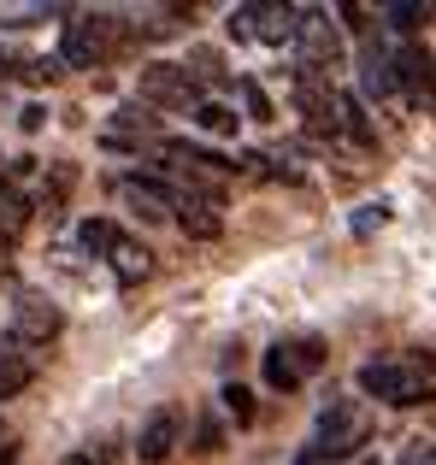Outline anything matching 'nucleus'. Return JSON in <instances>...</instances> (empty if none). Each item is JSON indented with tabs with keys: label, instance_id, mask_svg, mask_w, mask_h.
<instances>
[{
	"label": "nucleus",
	"instance_id": "nucleus-1",
	"mask_svg": "<svg viewBox=\"0 0 436 465\" xmlns=\"http://www.w3.org/2000/svg\"><path fill=\"white\" fill-rule=\"evenodd\" d=\"M354 383H360V395L390 401V407H419V401H431V395H436L431 377L419 371L413 360H366Z\"/></svg>",
	"mask_w": 436,
	"mask_h": 465
},
{
	"label": "nucleus",
	"instance_id": "nucleus-2",
	"mask_svg": "<svg viewBox=\"0 0 436 465\" xmlns=\"http://www.w3.org/2000/svg\"><path fill=\"white\" fill-rule=\"evenodd\" d=\"M360 436H366V424H360L354 401H331V407L319 412V430H312V448H307V454H301V465H312V460H342V454H354V448H360Z\"/></svg>",
	"mask_w": 436,
	"mask_h": 465
},
{
	"label": "nucleus",
	"instance_id": "nucleus-3",
	"mask_svg": "<svg viewBox=\"0 0 436 465\" xmlns=\"http://www.w3.org/2000/svg\"><path fill=\"white\" fill-rule=\"evenodd\" d=\"M136 94H142V106H201L195 77H189V65H177V59H154V65H142Z\"/></svg>",
	"mask_w": 436,
	"mask_h": 465
},
{
	"label": "nucleus",
	"instance_id": "nucleus-4",
	"mask_svg": "<svg viewBox=\"0 0 436 465\" xmlns=\"http://www.w3.org/2000/svg\"><path fill=\"white\" fill-rule=\"evenodd\" d=\"M113 42V12H71L65 18V42H59V59L65 65H94Z\"/></svg>",
	"mask_w": 436,
	"mask_h": 465
},
{
	"label": "nucleus",
	"instance_id": "nucleus-5",
	"mask_svg": "<svg viewBox=\"0 0 436 465\" xmlns=\"http://www.w3.org/2000/svg\"><path fill=\"white\" fill-rule=\"evenodd\" d=\"M59 324H65V318H59L54 301H42V295H18V301H12V330H6V336H18L24 348H47V341L59 336Z\"/></svg>",
	"mask_w": 436,
	"mask_h": 465
},
{
	"label": "nucleus",
	"instance_id": "nucleus-6",
	"mask_svg": "<svg viewBox=\"0 0 436 465\" xmlns=\"http://www.w3.org/2000/svg\"><path fill=\"white\" fill-rule=\"evenodd\" d=\"M390 59H395V89L413 94V101H436V59L425 54V47L407 42L401 54H390Z\"/></svg>",
	"mask_w": 436,
	"mask_h": 465
},
{
	"label": "nucleus",
	"instance_id": "nucleus-7",
	"mask_svg": "<svg viewBox=\"0 0 436 465\" xmlns=\"http://www.w3.org/2000/svg\"><path fill=\"white\" fill-rule=\"evenodd\" d=\"M242 12V30L260 35V42H289L301 30V6H236Z\"/></svg>",
	"mask_w": 436,
	"mask_h": 465
},
{
	"label": "nucleus",
	"instance_id": "nucleus-8",
	"mask_svg": "<svg viewBox=\"0 0 436 465\" xmlns=\"http://www.w3.org/2000/svg\"><path fill=\"white\" fill-rule=\"evenodd\" d=\"M30 383H35V353L18 336H0V401L24 395Z\"/></svg>",
	"mask_w": 436,
	"mask_h": 465
},
{
	"label": "nucleus",
	"instance_id": "nucleus-9",
	"mask_svg": "<svg viewBox=\"0 0 436 465\" xmlns=\"http://www.w3.org/2000/svg\"><path fill=\"white\" fill-rule=\"evenodd\" d=\"M177 430H183L177 412H154V419L142 424V436H136V460L142 465H165V460H172V448H177Z\"/></svg>",
	"mask_w": 436,
	"mask_h": 465
},
{
	"label": "nucleus",
	"instance_id": "nucleus-10",
	"mask_svg": "<svg viewBox=\"0 0 436 465\" xmlns=\"http://www.w3.org/2000/svg\"><path fill=\"white\" fill-rule=\"evenodd\" d=\"M360 89H366L372 101H390V94H401V89H395V59L383 54V47H366V54H360Z\"/></svg>",
	"mask_w": 436,
	"mask_h": 465
},
{
	"label": "nucleus",
	"instance_id": "nucleus-11",
	"mask_svg": "<svg viewBox=\"0 0 436 465\" xmlns=\"http://www.w3.org/2000/svg\"><path fill=\"white\" fill-rule=\"evenodd\" d=\"M336 130H342L348 142H360V148H378V130H372L360 94H336Z\"/></svg>",
	"mask_w": 436,
	"mask_h": 465
},
{
	"label": "nucleus",
	"instance_id": "nucleus-12",
	"mask_svg": "<svg viewBox=\"0 0 436 465\" xmlns=\"http://www.w3.org/2000/svg\"><path fill=\"white\" fill-rule=\"evenodd\" d=\"M177 230H183V236H195V242H213L224 224H218L213 201H195V194H183V201H177Z\"/></svg>",
	"mask_w": 436,
	"mask_h": 465
},
{
	"label": "nucleus",
	"instance_id": "nucleus-13",
	"mask_svg": "<svg viewBox=\"0 0 436 465\" xmlns=\"http://www.w3.org/2000/svg\"><path fill=\"white\" fill-rule=\"evenodd\" d=\"M260 371H265V389H277V395H295L307 377H301V365L289 360V348L277 341V348H265V360H260Z\"/></svg>",
	"mask_w": 436,
	"mask_h": 465
},
{
	"label": "nucleus",
	"instance_id": "nucleus-14",
	"mask_svg": "<svg viewBox=\"0 0 436 465\" xmlns=\"http://www.w3.org/2000/svg\"><path fill=\"white\" fill-rule=\"evenodd\" d=\"M118 194H124V201H148V206H177V201H183V194H177L172 183H160V177H142V171L118 177Z\"/></svg>",
	"mask_w": 436,
	"mask_h": 465
},
{
	"label": "nucleus",
	"instance_id": "nucleus-15",
	"mask_svg": "<svg viewBox=\"0 0 436 465\" xmlns=\"http://www.w3.org/2000/svg\"><path fill=\"white\" fill-rule=\"evenodd\" d=\"M77 242L94 253V260H113L124 236H118V224H106V218H83V224H77Z\"/></svg>",
	"mask_w": 436,
	"mask_h": 465
},
{
	"label": "nucleus",
	"instance_id": "nucleus-16",
	"mask_svg": "<svg viewBox=\"0 0 436 465\" xmlns=\"http://www.w3.org/2000/svg\"><path fill=\"white\" fill-rule=\"evenodd\" d=\"M30 218V206H24V194L12 189L6 177H0V253L12 248V236H18V224Z\"/></svg>",
	"mask_w": 436,
	"mask_h": 465
},
{
	"label": "nucleus",
	"instance_id": "nucleus-17",
	"mask_svg": "<svg viewBox=\"0 0 436 465\" xmlns=\"http://www.w3.org/2000/svg\"><path fill=\"white\" fill-rule=\"evenodd\" d=\"M195 124L207 130V136H236V113H230L224 101H201L195 106Z\"/></svg>",
	"mask_w": 436,
	"mask_h": 465
},
{
	"label": "nucleus",
	"instance_id": "nucleus-18",
	"mask_svg": "<svg viewBox=\"0 0 436 465\" xmlns=\"http://www.w3.org/2000/svg\"><path fill=\"white\" fill-rule=\"evenodd\" d=\"M118 272V283H136V277H148V253L136 248V242H118V253L106 260Z\"/></svg>",
	"mask_w": 436,
	"mask_h": 465
},
{
	"label": "nucleus",
	"instance_id": "nucleus-19",
	"mask_svg": "<svg viewBox=\"0 0 436 465\" xmlns=\"http://www.w3.org/2000/svg\"><path fill=\"white\" fill-rule=\"evenodd\" d=\"M383 18H390V30H419V24L431 18V6H419V0H395V6H383Z\"/></svg>",
	"mask_w": 436,
	"mask_h": 465
},
{
	"label": "nucleus",
	"instance_id": "nucleus-20",
	"mask_svg": "<svg viewBox=\"0 0 436 465\" xmlns=\"http://www.w3.org/2000/svg\"><path fill=\"white\" fill-rule=\"evenodd\" d=\"M283 348H289V360L301 365V377H312V371L324 365V341H312V336H301V341H283Z\"/></svg>",
	"mask_w": 436,
	"mask_h": 465
},
{
	"label": "nucleus",
	"instance_id": "nucleus-21",
	"mask_svg": "<svg viewBox=\"0 0 436 465\" xmlns=\"http://www.w3.org/2000/svg\"><path fill=\"white\" fill-rule=\"evenodd\" d=\"M124 130H142V136H154L160 124H154V113H142V101H136V106H124V113L113 118V130H106V136H124Z\"/></svg>",
	"mask_w": 436,
	"mask_h": 465
},
{
	"label": "nucleus",
	"instance_id": "nucleus-22",
	"mask_svg": "<svg viewBox=\"0 0 436 465\" xmlns=\"http://www.w3.org/2000/svg\"><path fill=\"white\" fill-rule=\"evenodd\" d=\"M224 412H230L236 424H253V395H248L242 383H224Z\"/></svg>",
	"mask_w": 436,
	"mask_h": 465
},
{
	"label": "nucleus",
	"instance_id": "nucleus-23",
	"mask_svg": "<svg viewBox=\"0 0 436 465\" xmlns=\"http://www.w3.org/2000/svg\"><path fill=\"white\" fill-rule=\"evenodd\" d=\"M236 89H242V101H248V118H260V124H265V118H272V101H265V89H260L253 77H242Z\"/></svg>",
	"mask_w": 436,
	"mask_h": 465
},
{
	"label": "nucleus",
	"instance_id": "nucleus-24",
	"mask_svg": "<svg viewBox=\"0 0 436 465\" xmlns=\"http://www.w3.org/2000/svg\"><path fill=\"white\" fill-rule=\"evenodd\" d=\"M383 224V206H366V213H354V230L366 236V230H378Z\"/></svg>",
	"mask_w": 436,
	"mask_h": 465
},
{
	"label": "nucleus",
	"instance_id": "nucleus-25",
	"mask_svg": "<svg viewBox=\"0 0 436 465\" xmlns=\"http://www.w3.org/2000/svg\"><path fill=\"white\" fill-rule=\"evenodd\" d=\"M42 12H47V6H18V12H6V18H0V24H35V18H42Z\"/></svg>",
	"mask_w": 436,
	"mask_h": 465
},
{
	"label": "nucleus",
	"instance_id": "nucleus-26",
	"mask_svg": "<svg viewBox=\"0 0 436 465\" xmlns=\"http://www.w3.org/2000/svg\"><path fill=\"white\" fill-rule=\"evenodd\" d=\"M407 465H436V448H425V454H413Z\"/></svg>",
	"mask_w": 436,
	"mask_h": 465
},
{
	"label": "nucleus",
	"instance_id": "nucleus-27",
	"mask_svg": "<svg viewBox=\"0 0 436 465\" xmlns=\"http://www.w3.org/2000/svg\"><path fill=\"white\" fill-rule=\"evenodd\" d=\"M12 460H18V448H12V442H6V448H0V465H12Z\"/></svg>",
	"mask_w": 436,
	"mask_h": 465
},
{
	"label": "nucleus",
	"instance_id": "nucleus-28",
	"mask_svg": "<svg viewBox=\"0 0 436 465\" xmlns=\"http://www.w3.org/2000/svg\"><path fill=\"white\" fill-rule=\"evenodd\" d=\"M0 448H6V430H0Z\"/></svg>",
	"mask_w": 436,
	"mask_h": 465
},
{
	"label": "nucleus",
	"instance_id": "nucleus-29",
	"mask_svg": "<svg viewBox=\"0 0 436 465\" xmlns=\"http://www.w3.org/2000/svg\"><path fill=\"white\" fill-rule=\"evenodd\" d=\"M0 265H6V253H0Z\"/></svg>",
	"mask_w": 436,
	"mask_h": 465
}]
</instances>
